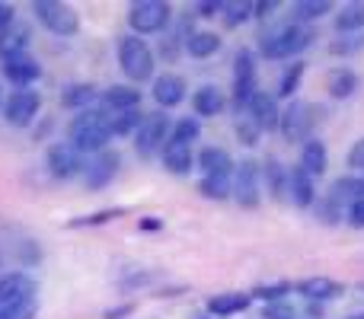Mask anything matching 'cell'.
Listing matches in <instances>:
<instances>
[{"mask_svg":"<svg viewBox=\"0 0 364 319\" xmlns=\"http://www.w3.org/2000/svg\"><path fill=\"white\" fill-rule=\"evenodd\" d=\"M68 138H70L68 144L77 147L80 153H102L106 144H109V138H112V131H109V119L102 112L77 115L68 128Z\"/></svg>","mask_w":364,"mask_h":319,"instance_id":"1","label":"cell"},{"mask_svg":"<svg viewBox=\"0 0 364 319\" xmlns=\"http://www.w3.org/2000/svg\"><path fill=\"white\" fill-rule=\"evenodd\" d=\"M310 38H314V32L307 29V26H301V23H284V26H278V29H272V32H265L262 36V55L265 58H294V55H301L304 48L310 45Z\"/></svg>","mask_w":364,"mask_h":319,"instance_id":"2","label":"cell"},{"mask_svg":"<svg viewBox=\"0 0 364 319\" xmlns=\"http://www.w3.org/2000/svg\"><path fill=\"white\" fill-rule=\"evenodd\" d=\"M119 61H122V70H125L128 80H147L154 74V51L144 38L138 36H128L122 38L119 45Z\"/></svg>","mask_w":364,"mask_h":319,"instance_id":"3","label":"cell"},{"mask_svg":"<svg viewBox=\"0 0 364 319\" xmlns=\"http://www.w3.org/2000/svg\"><path fill=\"white\" fill-rule=\"evenodd\" d=\"M32 13L48 26L55 36H74L80 29V19H77V10L70 4H58V0H36L32 4Z\"/></svg>","mask_w":364,"mask_h":319,"instance_id":"4","label":"cell"},{"mask_svg":"<svg viewBox=\"0 0 364 319\" xmlns=\"http://www.w3.org/2000/svg\"><path fill=\"white\" fill-rule=\"evenodd\" d=\"M128 23L138 36H151V32H160L166 23H170V6L164 0H138L128 10Z\"/></svg>","mask_w":364,"mask_h":319,"instance_id":"5","label":"cell"},{"mask_svg":"<svg viewBox=\"0 0 364 319\" xmlns=\"http://www.w3.org/2000/svg\"><path fill=\"white\" fill-rule=\"evenodd\" d=\"M170 141V119L166 115H144L134 131V147H138L141 157H151V153L164 151V144Z\"/></svg>","mask_w":364,"mask_h":319,"instance_id":"6","label":"cell"},{"mask_svg":"<svg viewBox=\"0 0 364 319\" xmlns=\"http://www.w3.org/2000/svg\"><path fill=\"white\" fill-rule=\"evenodd\" d=\"M230 195L240 201L243 207H256L259 205V169L252 160L240 163L237 173H233L230 182Z\"/></svg>","mask_w":364,"mask_h":319,"instance_id":"7","label":"cell"},{"mask_svg":"<svg viewBox=\"0 0 364 319\" xmlns=\"http://www.w3.org/2000/svg\"><path fill=\"white\" fill-rule=\"evenodd\" d=\"M38 106H42V99H38L36 90H16L4 106L6 121H10L13 128H26L38 115Z\"/></svg>","mask_w":364,"mask_h":319,"instance_id":"8","label":"cell"},{"mask_svg":"<svg viewBox=\"0 0 364 319\" xmlns=\"http://www.w3.org/2000/svg\"><path fill=\"white\" fill-rule=\"evenodd\" d=\"M314 109L307 106V102H291L288 109L282 112V119H278V128H282V134L288 141H304L310 134V125H314Z\"/></svg>","mask_w":364,"mask_h":319,"instance_id":"9","label":"cell"},{"mask_svg":"<svg viewBox=\"0 0 364 319\" xmlns=\"http://www.w3.org/2000/svg\"><path fill=\"white\" fill-rule=\"evenodd\" d=\"M233 64H237L233 67V96H237V106H246L256 96V64H252L250 51H240Z\"/></svg>","mask_w":364,"mask_h":319,"instance_id":"10","label":"cell"},{"mask_svg":"<svg viewBox=\"0 0 364 319\" xmlns=\"http://www.w3.org/2000/svg\"><path fill=\"white\" fill-rule=\"evenodd\" d=\"M119 153L115 151H102V153H93V160H90V166L83 169V179H87V188H102L109 185V182L115 179V173H119Z\"/></svg>","mask_w":364,"mask_h":319,"instance_id":"11","label":"cell"},{"mask_svg":"<svg viewBox=\"0 0 364 319\" xmlns=\"http://www.w3.org/2000/svg\"><path fill=\"white\" fill-rule=\"evenodd\" d=\"M246 109H250V121L259 128V131H272V128H278L282 109H278L275 96H269V93H256L250 102H246Z\"/></svg>","mask_w":364,"mask_h":319,"instance_id":"12","label":"cell"},{"mask_svg":"<svg viewBox=\"0 0 364 319\" xmlns=\"http://www.w3.org/2000/svg\"><path fill=\"white\" fill-rule=\"evenodd\" d=\"M48 169L55 179H70V175L80 173V151L77 147H70L68 141H61V144H55L48 151Z\"/></svg>","mask_w":364,"mask_h":319,"instance_id":"13","label":"cell"},{"mask_svg":"<svg viewBox=\"0 0 364 319\" xmlns=\"http://www.w3.org/2000/svg\"><path fill=\"white\" fill-rule=\"evenodd\" d=\"M32 284L29 275L23 271H10V275L0 278V307H10V303H19V301H32Z\"/></svg>","mask_w":364,"mask_h":319,"instance_id":"14","label":"cell"},{"mask_svg":"<svg viewBox=\"0 0 364 319\" xmlns=\"http://www.w3.org/2000/svg\"><path fill=\"white\" fill-rule=\"evenodd\" d=\"M38 74H42V67H38V61L32 55H16V58H10V61H4V77L23 90L29 87L32 80H38Z\"/></svg>","mask_w":364,"mask_h":319,"instance_id":"15","label":"cell"},{"mask_svg":"<svg viewBox=\"0 0 364 319\" xmlns=\"http://www.w3.org/2000/svg\"><path fill=\"white\" fill-rule=\"evenodd\" d=\"M154 99L160 102L164 109H173L186 99V80L176 74H164L154 80Z\"/></svg>","mask_w":364,"mask_h":319,"instance_id":"16","label":"cell"},{"mask_svg":"<svg viewBox=\"0 0 364 319\" xmlns=\"http://www.w3.org/2000/svg\"><path fill=\"white\" fill-rule=\"evenodd\" d=\"M284 192H288V198L294 201L297 207H310V205H314V179H310L301 166H294L288 173V185H284Z\"/></svg>","mask_w":364,"mask_h":319,"instance_id":"17","label":"cell"},{"mask_svg":"<svg viewBox=\"0 0 364 319\" xmlns=\"http://www.w3.org/2000/svg\"><path fill=\"white\" fill-rule=\"evenodd\" d=\"M164 166L173 175H186L192 169V144H182V141L170 138L164 144Z\"/></svg>","mask_w":364,"mask_h":319,"instance_id":"18","label":"cell"},{"mask_svg":"<svg viewBox=\"0 0 364 319\" xmlns=\"http://www.w3.org/2000/svg\"><path fill=\"white\" fill-rule=\"evenodd\" d=\"M361 198H364V182L361 179H355V175H342V179L333 182V192H329V205L333 207H342V205L352 207L355 201H361Z\"/></svg>","mask_w":364,"mask_h":319,"instance_id":"19","label":"cell"},{"mask_svg":"<svg viewBox=\"0 0 364 319\" xmlns=\"http://www.w3.org/2000/svg\"><path fill=\"white\" fill-rule=\"evenodd\" d=\"M246 307H250V294H240V291L214 294L208 301V313L211 316H233V313H243Z\"/></svg>","mask_w":364,"mask_h":319,"instance_id":"20","label":"cell"},{"mask_svg":"<svg viewBox=\"0 0 364 319\" xmlns=\"http://www.w3.org/2000/svg\"><path fill=\"white\" fill-rule=\"evenodd\" d=\"M326 147H323V141H307L304 144V151H301V163L297 166L304 169V173L314 179V175H323L326 173Z\"/></svg>","mask_w":364,"mask_h":319,"instance_id":"21","label":"cell"},{"mask_svg":"<svg viewBox=\"0 0 364 319\" xmlns=\"http://www.w3.org/2000/svg\"><path fill=\"white\" fill-rule=\"evenodd\" d=\"M198 166L205 169V175H230L233 163L224 147H205V151L198 153Z\"/></svg>","mask_w":364,"mask_h":319,"instance_id":"22","label":"cell"},{"mask_svg":"<svg viewBox=\"0 0 364 319\" xmlns=\"http://www.w3.org/2000/svg\"><path fill=\"white\" fill-rule=\"evenodd\" d=\"M355 87H358V77H355V70H348V67L329 70L326 90H329V96H333V99H348V96L355 93Z\"/></svg>","mask_w":364,"mask_h":319,"instance_id":"23","label":"cell"},{"mask_svg":"<svg viewBox=\"0 0 364 319\" xmlns=\"http://www.w3.org/2000/svg\"><path fill=\"white\" fill-rule=\"evenodd\" d=\"M102 102H106V109H115V112H132V109L141 102V90H132V87H112V90H106Z\"/></svg>","mask_w":364,"mask_h":319,"instance_id":"24","label":"cell"},{"mask_svg":"<svg viewBox=\"0 0 364 319\" xmlns=\"http://www.w3.org/2000/svg\"><path fill=\"white\" fill-rule=\"evenodd\" d=\"M192 109L195 115H218L224 109V96H220L218 87H201L192 96Z\"/></svg>","mask_w":364,"mask_h":319,"instance_id":"25","label":"cell"},{"mask_svg":"<svg viewBox=\"0 0 364 319\" xmlns=\"http://www.w3.org/2000/svg\"><path fill=\"white\" fill-rule=\"evenodd\" d=\"M26 42H29V32L19 29V26H10L6 32H0V58L10 61L16 55H26Z\"/></svg>","mask_w":364,"mask_h":319,"instance_id":"26","label":"cell"},{"mask_svg":"<svg viewBox=\"0 0 364 319\" xmlns=\"http://www.w3.org/2000/svg\"><path fill=\"white\" fill-rule=\"evenodd\" d=\"M297 291H301L304 297H310V301H329V297L342 294V288L333 278H307V281L297 284Z\"/></svg>","mask_w":364,"mask_h":319,"instance_id":"27","label":"cell"},{"mask_svg":"<svg viewBox=\"0 0 364 319\" xmlns=\"http://www.w3.org/2000/svg\"><path fill=\"white\" fill-rule=\"evenodd\" d=\"M336 29H339L342 36H352V32H361L364 29V0L342 6V13L336 16Z\"/></svg>","mask_w":364,"mask_h":319,"instance_id":"28","label":"cell"},{"mask_svg":"<svg viewBox=\"0 0 364 319\" xmlns=\"http://www.w3.org/2000/svg\"><path fill=\"white\" fill-rule=\"evenodd\" d=\"M186 48H188L192 58H211L214 51L220 48V36L218 32H192L188 42H186Z\"/></svg>","mask_w":364,"mask_h":319,"instance_id":"29","label":"cell"},{"mask_svg":"<svg viewBox=\"0 0 364 319\" xmlns=\"http://www.w3.org/2000/svg\"><path fill=\"white\" fill-rule=\"evenodd\" d=\"M93 99H96V90L90 87V83H74V87H68L64 90V96H61V102L68 109H83V106H90Z\"/></svg>","mask_w":364,"mask_h":319,"instance_id":"30","label":"cell"},{"mask_svg":"<svg viewBox=\"0 0 364 319\" xmlns=\"http://www.w3.org/2000/svg\"><path fill=\"white\" fill-rule=\"evenodd\" d=\"M201 195L214 201L230 198V175H205L201 179Z\"/></svg>","mask_w":364,"mask_h":319,"instance_id":"31","label":"cell"},{"mask_svg":"<svg viewBox=\"0 0 364 319\" xmlns=\"http://www.w3.org/2000/svg\"><path fill=\"white\" fill-rule=\"evenodd\" d=\"M333 10V4L329 0H297L294 4V16L297 19H320L323 13Z\"/></svg>","mask_w":364,"mask_h":319,"instance_id":"32","label":"cell"},{"mask_svg":"<svg viewBox=\"0 0 364 319\" xmlns=\"http://www.w3.org/2000/svg\"><path fill=\"white\" fill-rule=\"evenodd\" d=\"M141 125V115L134 112H115V119H109V131L112 134H134Z\"/></svg>","mask_w":364,"mask_h":319,"instance_id":"33","label":"cell"},{"mask_svg":"<svg viewBox=\"0 0 364 319\" xmlns=\"http://www.w3.org/2000/svg\"><path fill=\"white\" fill-rule=\"evenodd\" d=\"M364 48V32H352V36H342L336 38L333 45H329V51L333 55H355V51Z\"/></svg>","mask_w":364,"mask_h":319,"instance_id":"34","label":"cell"},{"mask_svg":"<svg viewBox=\"0 0 364 319\" xmlns=\"http://www.w3.org/2000/svg\"><path fill=\"white\" fill-rule=\"evenodd\" d=\"M32 316H36V297L10 303V307H0V319H32Z\"/></svg>","mask_w":364,"mask_h":319,"instance_id":"35","label":"cell"},{"mask_svg":"<svg viewBox=\"0 0 364 319\" xmlns=\"http://www.w3.org/2000/svg\"><path fill=\"white\" fill-rule=\"evenodd\" d=\"M201 134V125H198V119H182L176 128H173V134L170 138H176L182 141V144H188V141H195Z\"/></svg>","mask_w":364,"mask_h":319,"instance_id":"36","label":"cell"},{"mask_svg":"<svg viewBox=\"0 0 364 319\" xmlns=\"http://www.w3.org/2000/svg\"><path fill=\"white\" fill-rule=\"evenodd\" d=\"M301 77H304V64H291V67L284 70V77H282V87H278V93L291 96L297 90V83H301Z\"/></svg>","mask_w":364,"mask_h":319,"instance_id":"37","label":"cell"},{"mask_svg":"<svg viewBox=\"0 0 364 319\" xmlns=\"http://www.w3.org/2000/svg\"><path fill=\"white\" fill-rule=\"evenodd\" d=\"M224 10H227V26H240V23H246L250 19V13H252V4H224Z\"/></svg>","mask_w":364,"mask_h":319,"instance_id":"38","label":"cell"},{"mask_svg":"<svg viewBox=\"0 0 364 319\" xmlns=\"http://www.w3.org/2000/svg\"><path fill=\"white\" fill-rule=\"evenodd\" d=\"M288 284H262V288H256V291H252V294H256V297H262V301H282V297L284 294H288Z\"/></svg>","mask_w":364,"mask_h":319,"instance_id":"39","label":"cell"},{"mask_svg":"<svg viewBox=\"0 0 364 319\" xmlns=\"http://www.w3.org/2000/svg\"><path fill=\"white\" fill-rule=\"evenodd\" d=\"M237 134H240V141H243V144H256V138H259V128L252 125L250 119H246V121H240V125H237Z\"/></svg>","mask_w":364,"mask_h":319,"instance_id":"40","label":"cell"},{"mask_svg":"<svg viewBox=\"0 0 364 319\" xmlns=\"http://www.w3.org/2000/svg\"><path fill=\"white\" fill-rule=\"evenodd\" d=\"M348 166H352V169H361V173H364V138L355 141V147L348 151Z\"/></svg>","mask_w":364,"mask_h":319,"instance_id":"41","label":"cell"},{"mask_svg":"<svg viewBox=\"0 0 364 319\" xmlns=\"http://www.w3.org/2000/svg\"><path fill=\"white\" fill-rule=\"evenodd\" d=\"M348 224H352V227H364V198L355 201V205L348 207Z\"/></svg>","mask_w":364,"mask_h":319,"instance_id":"42","label":"cell"},{"mask_svg":"<svg viewBox=\"0 0 364 319\" xmlns=\"http://www.w3.org/2000/svg\"><path fill=\"white\" fill-rule=\"evenodd\" d=\"M265 319H297V316L291 313V310L284 307V303H275V307L265 310Z\"/></svg>","mask_w":364,"mask_h":319,"instance_id":"43","label":"cell"},{"mask_svg":"<svg viewBox=\"0 0 364 319\" xmlns=\"http://www.w3.org/2000/svg\"><path fill=\"white\" fill-rule=\"evenodd\" d=\"M13 26V6L0 4V32H6Z\"/></svg>","mask_w":364,"mask_h":319,"instance_id":"44","label":"cell"},{"mask_svg":"<svg viewBox=\"0 0 364 319\" xmlns=\"http://www.w3.org/2000/svg\"><path fill=\"white\" fill-rule=\"evenodd\" d=\"M252 10H256L259 16H269L272 10H278V4H275V0H269V4H252Z\"/></svg>","mask_w":364,"mask_h":319,"instance_id":"45","label":"cell"},{"mask_svg":"<svg viewBox=\"0 0 364 319\" xmlns=\"http://www.w3.org/2000/svg\"><path fill=\"white\" fill-rule=\"evenodd\" d=\"M141 227H144V230H157L160 220H141Z\"/></svg>","mask_w":364,"mask_h":319,"instance_id":"46","label":"cell"},{"mask_svg":"<svg viewBox=\"0 0 364 319\" xmlns=\"http://www.w3.org/2000/svg\"><path fill=\"white\" fill-rule=\"evenodd\" d=\"M348 319H364V313H355V316H348Z\"/></svg>","mask_w":364,"mask_h":319,"instance_id":"47","label":"cell"}]
</instances>
